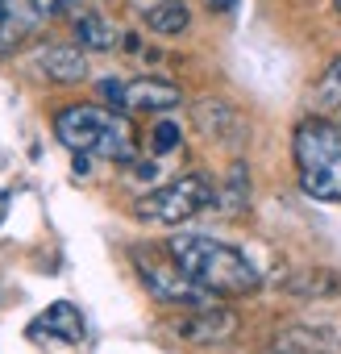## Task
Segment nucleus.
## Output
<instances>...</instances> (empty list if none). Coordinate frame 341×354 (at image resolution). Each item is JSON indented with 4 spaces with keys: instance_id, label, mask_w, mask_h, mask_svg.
I'll return each mask as SVG.
<instances>
[{
    "instance_id": "9b49d317",
    "label": "nucleus",
    "mask_w": 341,
    "mask_h": 354,
    "mask_svg": "<svg viewBox=\"0 0 341 354\" xmlns=\"http://www.w3.org/2000/svg\"><path fill=\"white\" fill-rule=\"evenodd\" d=\"M34 26H38V13L30 9V0H26V5H21V0H0V55L17 50L30 38Z\"/></svg>"
},
{
    "instance_id": "6ab92c4d",
    "label": "nucleus",
    "mask_w": 341,
    "mask_h": 354,
    "mask_svg": "<svg viewBox=\"0 0 341 354\" xmlns=\"http://www.w3.org/2000/svg\"><path fill=\"white\" fill-rule=\"evenodd\" d=\"M208 5H213V9H217V13H229V9H233V5H237V0H208Z\"/></svg>"
},
{
    "instance_id": "20e7f679",
    "label": "nucleus",
    "mask_w": 341,
    "mask_h": 354,
    "mask_svg": "<svg viewBox=\"0 0 341 354\" xmlns=\"http://www.w3.org/2000/svg\"><path fill=\"white\" fill-rule=\"evenodd\" d=\"M208 205H217V188L208 175L192 171V175H179V180L146 192L142 201H133V217L146 225H184L196 213H204Z\"/></svg>"
},
{
    "instance_id": "f8f14e48",
    "label": "nucleus",
    "mask_w": 341,
    "mask_h": 354,
    "mask_svg": "<svg viewBox=\"0 0 341 354\" xmlns=\"http://www.w3.org/2000/svg\"><path fill=\"white\" fill-rule=\"evenodd\" d=\"M71 30H75V42H79L84 50H113V46L121 42L117 26H113L108 17H100V13H75Z\"/></svg>"
},
{
    "instance_id": "0eeeda50",
    "label": "nucleus",
    "mask_w": 341,
    "mask_h": 354,
    "mask_svg": "<svg viewBox=\"0 0 341 354\" xmlns=\"http://www.w3.org/2000/svg\"><path fill=\"white\" fill-rule=\"evenodd\" d=\"M242 317L229 308V304H200V308H184L175 321H170V333L188 346H221L237 333Z\"/></svg>"
},
{
    "instance_id": "4468645a",
    "label": "nucleus",
    "mask_w": 341,
    "mask_h": 354,
    "mask_svg": "<svg viewBox=\"0 0 341 354\" xmlns=\"http://www.w3.org/2000/svg\"><path fill=\"white\" fill-rule=\"evenodd\" d=\"M188 26H192V13H188L184 0H158V5L146 9V30H154V34H162V38H175V34H184Z\"/></svg>"
},
{
    "instance_id": "39448f33",
    "label": "nucleus",
    "mask_w": 341,
    "mask_h": 354,
    "mask_svg": "<svg viewBox=\"0 0 341 354\" xmlns=\"http://www.w3.org/2000/svg\"><path fill=\"white\" fill-rule=\"evenodd\" d=\"M133 267H137L146 292H150L158 304H175V308L213 304V296H208L200 283H192V279L179 271V263L170 259L166 250H137V254H133Z\"/></svg>"
},
{
    "instance_id": "423d86ee",
    "label": "nucleus",
    "mask_w": 341,
    "mask_h": 354,
    "mask_svg": "<svg viewBox=\"0 0 341 354\" xmlns=\"http://www.w3.org/2000/svg\"><path fill=\"white\" fill-rule=\"evenodd\" d=\"M96 92H100V100L113 113H166V109H175L184 100V92L170 80H154V75H142V80H100Z\"/></svg>"
},
{
    "instance_id": "4be33fe9",
    "label": "nucleus",
    "mask_w": 341,
    "mask_h": 354,
    "mask_svg": "<svg viewBox=\"0 0 341 354\" xmlns=\"http://www.w3.org/2000/svg\"><path fill=\"white\" fill-rule=\"evenodd\" d=\"M333 5H337V13H341V0H333Z\"/></svg>"
},
{
    "instance_id": "aec40b11",
    "label": "nucleus",
    "mask_w": 341,
    "mask_h": 354,
    "mask_svg": "<svg viewBox=\"0 0 341 354\" xmlns=\"http://www.w3.org/2000/svg\"><path fill=\"white\" fill-rule=\"evenodd\" d=\"M5 213H9V192L0 188V221H5Z\"/></svg>"
},
{
    "instance_id": "f257e3e1",
    "label": "nucleus",
    "mask_w": 341,
    "mask_h": 354,
    "mask_svg": "<svg viewBox=\"0 0 341 354\" xmlns=\"http://www.w3.org/2000/svg\"><path fill=\"white\" fill-rule=\"evenodd\" d=\"M166 254L179 263V271L200 283L213 300H233V296H254L262 288L258 267L229 242L204 238V234H179L166 242Z\"/></svg>"
},
{
    "instance_id": "7ed1b4c3",
    "label": "nucleus",
    "mask_w": 341,
    "mask_h": 354,
    "mask_svg": "<svg viewBox=\"0 0 341 354\" xmlns=\"http://www.w3.org/2000/svg\"><path fill=\"white\" fill-rule=\"evenodd\" d=\"M300 188L312 201L341 205V129L324 117H304L291 133Z\"/></svg>"
},
{
    "instance_id": "dca6fc26",
    "label": "nucleus",
    "mask_w": 341,
    "mask_h": 354,
    "mask_svg": "<svg viewBox=\"0 0 341 354\" xmlns=\"http://www.w3.org/2000/svg\"><path fill=\"white\" fill-rule=\"evenodd\" d=\"M179 142H184V133H179V125H175V121H154V133H150L154 154H170Z\"/></svg>"
},
{
    "instance_id": "a211bd4d",
    "label": "nucleus",
    "mask_w": 341,
    "mask_h": 354,
    "mask_svg": "<svg viewBox=\"0 0 341 354\" xmlns=\"http://www.w3.org/2000/svg\"><path fill=\"white\" fill-rule=\"evenodd\" d=\"M30 9H34L38 17H46V21H50V17H67V13L75 17V13H79L75 0H30Z\"/></svg>"
},
{
    "instance_id": "f03ea898",
    "label": "nucleus",
    "mask_w": 341,
    "mask_h": 354,
    "mask_svg": "<svg viewBox=\"0 0 341 354\" xmlns=\"http://www.w3.org/2000/svg\"><path fill=\"white\" fill-rule=\"evenodd\" d=\"M55 138L71 154H100L113 162H137L133 129L125 113L100 109V104H63L55 113Z\"/></svg>"
},
{
    "instance_id": "f3484780",
    "label": "nucleus",
    "mask_w": 341,
    "mask_h": 354,
    "mask_svg": "<svg viewBox=\"0 0 341 354\" xmlns=\"http://www.w3.org/2000/svg\"><path fill=\"white\" fill-rule=\"evenodd\" d=\"M225 192L233 196V201H229V213H237V209L246 205V196H250V180H246V167H242V162L229 171V188H221L217 196H225Z\"/></svg>"
},
{
    "instance_id": "9d476101",
    "label": "nucleus",
    "mask_w": 341,
    "mask_h": 354,
    "mask_svg": "<svg viewBox=\"0 0 341 354\" xmlns=\"http://www.w3.org/2000/svg\"><path fill=\"white\" fill-rule=\"evenodd\" d=\"M196 121H200V129H204L208 138H217V142H242V133H246L242 113L229 109L225 100H200V104H196Z\"/></svg>"
},
{
    "instance_id": "412c9836",
    "label": "nucleus",
    "mask_w": 341,
    "mask_h": 354,
    "mask_svg": "<svg viewBox=\"0 0 341 354\" xmlns=\"http://www.w3.org/2000/svg\"><path fill=\"white\" fill-rule=\"evenodd\" d=\"M275 354H304V350H275Z\"/></svg>"
},
{
    "instance_id": "ddd939ff",
    "label": "nucleus",
    "mask_w": 341,
    "mask_h": 354,
    "mask_svg": "<svg viewBox=\"0 0 341 354\" xmlns=\"http://www.w3.org/2000/svg\"><path fill=\"white\" fill-rule=\"evenodd\" d=\"M38 329H46V333H55V337H63V342H84V313L75 308V304H67V300H59V304H50L42 317H38Z\"/></svg>"
},
{
    "instance_id": "1a4fd4ad",
    "label": "nucleus",
    "mask_w": 341,
    "mask_h": 354,
    "mask_svg": "<svg viewBox=\"0 0 341 354\" xmlns=\"http://www.w3.org/2000/svg\"><path fill=\"white\" fill-rule=\"evenodd\" d=\"M38 67L55 84H79V80H88V55H84V46H46L38 55Z\"/></svg>"
},
{
    "instance_id": "6e6552de",
    "label": "nucleus",
    "mask_w": 341,
    "mask_h": 354,
    "mask_svg": "<svg viewBox=\"0 0 341 354\" xmlns=\"http://www.w3.org/2000/svg\"><path fill=\"white\" fill-rule=\"evenodd\" d=\"M279 288L287 296H304V300H329V296H341V271H329V267H304V271H287L279 279Z\"/></svg>"
},
{
    "instance_id": "2eb2a0df",
    "label": "nucleus",
    "mask_w": 341,
    "mask_h": 354,
    "mask_svg": "<svg viewBox=\"0 0 341 354\" xmlns=\"http://www.w3.org/2000/svg\"><path fill=\"white\" fill-rule=\"evenodd\" d=\"M312 104H316L320 113L341 109V55H333V63L320 71V80H316V88H312Z\"/></svg>"
}]
</instances>
